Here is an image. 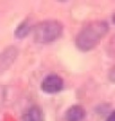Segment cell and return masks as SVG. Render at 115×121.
Wrapping results in <instances>:
<instances>
[{"instance_id":"cell-6","label":"cell","mask_w":115,"mask_h":121,"mask_svg":"<svg viewBox=\"0 0 115 121\" xmlns=\"http://www.w3.org/2000/svg\"><path fill=\"white\" fill-rule=\"evenodd\" d=\"M23 121H44L42 110L38 106H31L23 117Z\"/></svg>"},{"instance_id":"cell-10","label":"cell","mask_w":115,"mask_h":121,"mask_svg":"<svg viewBox=\"0 0 115 121\" xmlns=\"http://www.w3.org/2000/svg\"><path fill=\"white\" fill-rule=\"evenodd\" d=\"M112 19H113V23H114V24H115V14H114V15H113V17H112Z\"/></svg>"},{"instance_id":"cell-11","label":"cell","mask_w":115,"mask_h":121,"mask_svg":"<svg viewBox=\"0 0 115 121\" xmlns=\"http://www.w3.org/2000/svg\"><path fill=\"white\" fill-rule=\"evenodd\" d=\"M113 40H115V36H114V37H113Z\"/></svg>"},{"instance_id":"cell-9","label":"cell","mask_w":115,"mask_h":121,"mask_svg":"<svg viewBox=\"0 0 115 121\" xmlns=\"http://www.w3.org/2000/svg\"><path fill=\"white\" fill-rule=\"evenodd\" d=\"M106 121H115V111H113L110 116H108V118L106 119Z\"/></svg>"},{"instance_id":"cell-4","label":"cell","mask_w":115,"mask_h":121,"mask_svg":"<svg viewBox=\"0 0 115 121\" xmlns=\"http://www.w3.org/2000/svg\"><path fill=\"white\" fill-rule=\"evenodd\" d=\"M18 57V49L14 45L6 48L0 52V75L4 74L12 66Z\"/></svg>"},{"instance_id":"cell-8","label":"cell","mask_w":115,"mask_h":121,"mask_svg":"<svg viewBox=\"0 0 115 121\" xmlns=\"http://www.w3.org/2000/svg\"><path fill=\"white\" fill-rule=\"evenodd\" d=\"M108 79H110L112 83H115V66L112 67V69L108 73Z\"/></svg>"},{"instance_id":"cell-7","label":"cell","mask_w":115,"mask_h":121,"mask_svg":"<svg viewBox=\"0 0 115 121\" xmlns=\"http://www.w3.org/2000/svg\"><path fill=\"white\" fill-rule=\"evenodd\" d=\"M31 31V26L28 24L27 21L21 22V24L18 25V27L15 30V36L17 39H24L25 36H27V34Z\"/></svg>"},{"instance_id":"cell-5","label":"cell","mask_w":115,"mask_h":121,"mask_svg":"<svg viewBox=\"0 0 115 121\" xmlns=\"http://www.w3.org/2000/svg\"><path fill=\"white\" fill-rule=\"evenodd\" d=\"M86 116V111L81 105L76 104V105L70 106L67 112H66V120L67 121H81Z\"/></svg>"},{"instance_id":"cell-3","label":"cell","mask_w":115,"mask_h":121,"mask_svg":"<svg viewBox=\"0 0 115 121\" xmlns=\"http://www.w3.org/2000/svg\"><path fill=\"white\" fill-rule=\"evenodd\" d=\"M63 88L62 78L55 74L47 75L41 83V90L47 94H55L59 93Z\"/></svg>"},{"instance_id":"cell-2","label":"cell","mask_w":115,"mask_h":121,"mask_svg":"<svg viewBox=\"0 0 115 121\" xmlns=\"http://www.w3.org/2000/svg\"><path fill=\"white\" fill-rule=\"evenodd\" d=\"M63 26L58 21H44L38 23L33 30L34 41L37 43H50L61 36Z\"/></svg>"},{"instance_id":"cell-1","label":"cell","mask_w":115,"mask_h":121,"mask_svg":"<svg viewBox=\"0 0 115 121\" xmlns=\"http://www.w3.org/2000/svg\"><path fill=\"white\" fill-rule=\"evenodd\" d=\"M107 32L108 24L105 21L91 22L78 33L76 37V45L81 51H89L100 42Z\"/></svg>"}]
</instances>
